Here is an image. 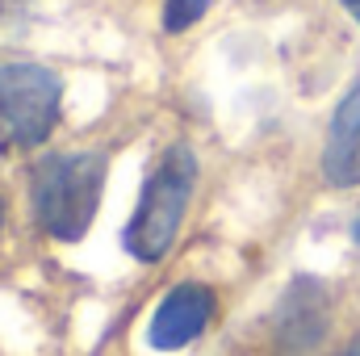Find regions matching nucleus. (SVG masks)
Wrapping results in <instances>:
<instances>
[{
    "mask_svg": "<svg viewBox=\"0 0 360 356\" xmlns=\"http://www.w3.org/2000/svg\"><path fill=\"white\" fill-rule=\"evenodd\" d=\"M352 235H356V243H360V218H356V227H352Z\"/></svg>",
    "mask_w": 360,
    "mask_h": 356,
    "instance_id": "1a4fd4ad",
    "label": "nucleus"
},
{
    "mask_svg": "<svg viewBox=\"0 0 360 356\" xmlns=\"http://www.w3.org/2000/svg\"><path fill=\"white\" fill-rule=\"evenodd\" d=\"M210 13V0H164V30L168 34H184V30H193L201 17Z\"/></svg>",
    "mask_w": 360,
    "mask_h": 356,
    "instance_id": "0eeeda50",
    "label": "nucleus"
},
{
    "mask_svg": "<svg viewBox=\"0 0 360 356\" xmlns=\"http://www.w3.org/2000/svg\"><path fill=\"white\" fill-rule=\"evenodd\" d=\"M218 310V298L210 285L201 281H180L164 293V302L155 306L151 314V327H147V344L155 352H180L188 348L214 319Z\"/></svg>",
    "mask_w": 360,
    "mask_h": 356,
    "instance_id": "20e7f679",
    "label": "nucleus"
},
{
    "mask_svg": "<svg viewBox=\"0 0 360 356\" xmlns=\"http://www.w3.org/2000/svg\"><path fill=\"white\" fill-rule=\"evenodd\" d=\"M0 227H4V205H0Z\"/></svg>",
    "mask_w": 360,
    "mask_h": 356,
    "instance_id": "9b49d317",
    "label": "nucleus"
},
{
    "mask_svg": "<svg viewBox=\"0 0 360 356\" xmlns=\"http://www.w3.org/2000/svg\"><path fill=\"white\" fill-rule=\"evenodd\" d=\"M327 327H331L327 289L314 276H297L276 306V348L285 356H302L323 344Z\"/></svg>",
    "mask_w": 360,
    "mask_h": 356,
    "instance_id": "39448f33",
    "label": "nucleus"
},
{
    "mask_svg": "<svg viewBox=\"0 0 360 356\" xmlns=\"http://www.w3.org/2000/svg\"><path fill=\"white\" fill-rule=\"evenodd\" d=\"M105 168V151H55L38 160L30 172L34 222L59 243H80L101 205Z\"/></svg>",
    "mask_w": 360,
    "mask_h": 356,
    "instance_id": "f257e3e1",
    "label": "nucleus"
},
{
    "mask_svg": "<svg viewBox=\"0 0 360 356\" xmlns=\"http://www.w3.org/2000/svg\"><path fill=\"white\" fill-rule=\"evenodd\" d=\"M197 151L188 143H172L160 164L151 168V177L139 193V205H134V218L126 222V252L139 260V265H160L172 243H176L180 227H184V214H188V201H193V189H197Z\"/></svg>",
    "mask_w": 360,
    "mask_h": 356,
    "instance_id": "f03ea898",
    "label": "nucleus"
},
{
    "mask_svg": "<svg viewBox=\"0 0 360 356\" xmlns=\"http://www.w3.org/2000/svg\"><path fill=\"white\" fill-rule=\"evenodd\" d=\"M59 105H63V80L51 68L25 59L0 63V122L17 147L25 151L42 147L55 134Z\"/></svg>",
    "mask_w": 360,
    "mask_h": 356,
    "instance_id": "7ed1b4c3",
    "label": "nucleus"
},
{
    "mask_svg": "<svg viewBox=\"0 0 360 356\" xmlns=\"http://www.w3.org/2000/svg\"><path fill=\"white\" fill-rule=\"evenodd\" d=\"M323 177L335 189L360 184V80L344 92V101L331 113L327 147H323Z\"/></svg>",
    "mask_w": 360,
    "mask_h": 356,
    "instance_id": "423d86ee",
    "label": "nucleus"
},
{
    "mask_svg": "<svg viewBox=\"0 0 360 356\" xmlns=\"http://www.w3.org/2000/svg\"><path fill=\"white\" fill-rule=\"evenodd\" d=\"M340 356H360V336H356V340H352V344H348V348H344Z\"/></svg>",
    "mask_w": 360,
    "mask_h": 356,
    "instance_id": "6e6552de",
    "label": "nucleus"
},
{
    "mask_svg": "<svg viewBox=\"0 0 360 356\" xmlns=\"http://www.w3.org/2000/svg\"><path fill=\"white\" fill-rule=\"evenodd\" d=\"M344 4H348V8H356V4H360V0H344Z\"/></svg>",
    "mask_w": 360,
    "mask_h": 356,
    "instance_id": "9d476101",
    "label": "nucleus"
}]
</instances>
